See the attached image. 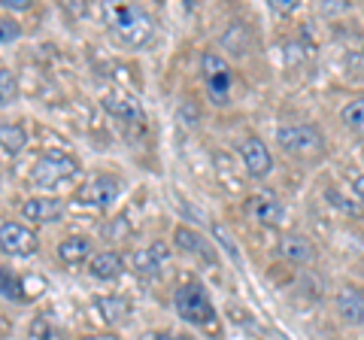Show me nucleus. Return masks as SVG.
I'll use <instances>...</instances> for the list:
<instances>
[{"label": "nucleus", "instance_id": "obj_26", "mask_svg": "<svg viewBox=\"0 0 364 340\" xmlns=\"http://www.w3.org/2000/svg\"><path fill=\"white\" fill-rule=\"evenodd\" d=\"M352 191H355V198L364 203V174H355V176H352Z\"/></svg>", "mask_w": 364, "mask_h": 340}, {"label": "nucleus", "instance_id": "obj_19", "mask_svg": "<svg viewBox=\"0 0 364 340\" xmlns=\"http://www.w3.org/2000/svg\"><path fill=\"white\" fill-rule=\"evenodd\" d=\"M25 143H28V134L21 124H13V122L0 124V146H4V155H18L25 149Z\"/></svg>", "mask_w": 364, "mask_h": 340}, {"label": "nucleus", "instance_id": "obj_20", "mask_svg": "<svg viewBox=\"0 0 364 340\" xmlns=\"http://www.w3.org/2000/svg\"><path fill=\"white\" fill-rule=\"evenodd\" d=\"M343 124L349 131H355V134H364V97H355V100H349V104L343 107Z\"/></svg>", "mask_w": 364, "mask_h": 340}, {"label": "nucleus", "instance_id": "obj_5", "mask_svg": "<svg viewBox=\"0 0 364 340\" xmlns=\"http://www.w3.org/2000/svg\"><path fill=\"white\" fill-rule=\"evenodd\" d=\"M122 195V183L116 176L109 174H97L85 179L82 186L76 191V203H82V207H109L112 201Z\"/></svg>", "mask_w": 364, "mask_h": 340}, {"label": "nucleus", "instance_id": "obj_13", "mask_svg": "<svg viewBox=\"0 0 364 340\" xmlns=\"http://www.w3.org/2000/svg\"><path fill=\"white\" fill-rule=\"evenodd\" d=\"M255 213V219L261 225H267V228H277V225H282V219H286V207L270 195V191H264V195H255L252 198V207H249Z\"/></svg>", "mask_w": 364, "mask_h": 340}, {"label": "nucleus", "instance_id": "obj_23", "mask_svg": "<svg viewBox=\"0 0 364 340\" xmlns=\"http://www.w3.org/2000/svg\"><path fill=\"white\" fill-rule=\"evenodd\" d=\"M16 95H18L16 76H13V70H9V67H4V70H0V104L9 107V104L16 100Z\"/></svg>", "mask_w": 364, "mask_h": 340}, {"label": "nucleus", "instance_id": "obj_10", "mask_svg": "<svg viewBox=\"0 0 364 340\" xmlns=\"http://www.w3.org/2000/svg\"><path fill=\"white\" fill-rule=\"evenodd\" d=\"M21 216L37 225H52L64 216V203L55 198H28L21 203Z\"/></svg>", "mask_w": 364, "mask_h": 340}, {"label": "nucleus", "instance_id": "obj_9", "mask_svg": "<svg viewBox=\"0 0 364 340\" xmlns=\"http://www.w3.org/2000/svg\"><path fill=\"white\" fill-rule=\"evenodd\" d=\"M167 255H170V249L158 240V243L146 246V249H136L134 258H131V267H134L136 277H155V274H161Z\"/></svg>", "mask_w": 364, "mask_h": 340}, {"label": "nucleus", "instance_id": "obj_28", "mask_svg": "<svg viewBox=\"0 0 364 340\" xmlns=\"http://www.w3.org/2000/svg\"><path fill=\"white\" fill-rule=\"evenodd\" d=\"M31 6V0H4V9H16V13H18V9H28Z\"/></svg>", "mask_w": 364, "mask_h": 340}, {"label": "nucleus", "instance_id": "obj_15", "mask_svg": "<svg viewBox=\"0 0 364 340\" xmlns=\"http://www.w3.org/2000/svg\"><path fill=\"white\" fill-rule=\"evenodd\" d=\"M279 253L289 258V262H294V265H310L313 262V243L306 240V237H301V234H286L279 240Z\"/></svg>", "mask_w": 364, "mask_h": 340}, {"label": "nucleus", "instance_id": "obj_3", "mask_svg": "<svg viewBox=\"0 0 364 340\" xmlns=\"http://www.w3.org/2000/svg\"><path fill=\"white\" fill-rule=\"evenodd\" d=\"M76 174H79L76 158L67 155V152H55V149L40 155L31 167V179H33V186H40V188H55V186H61L64 179H70Z\"/></svg>", "mask_w": 364, "mask_h": 340}, {"label": "nucleus", "instance_id": "obj_7", "mask_svg": "<svg viewBox=\"0 0 364 340\" xmlns=\"http://www.w3.org/2000/svg\"><path fill=\"white\" fill-rule=\"evenodd\" d=\"M203 67V79H207V88L213 92L215 104H225L228 88H231V67H228L219 55H203L200 58Z\"/></svg>", "mask_w": 364, "mask_h": 340}, {"label": "nucleus", "instance_id": "obj_18", "mask_svg": "<svg viewBox=\"0 0 364 340\" xmlns=\"http://www.w3.org/2000/svg\"><path fill=\"white\" fill-rule=\"evenodd\" d=\"M58 258L64 265H82L85 258L91 262V243L85 240V237H67V240H61V246H58Z\"/></svg>", "mask_w": 364, "mask_h": 340}, {"label": "nucleus", "instance_id": "obj_12", "mask_svg": "<svg viewBox=\"0 0 364 340\" xmlns=\"http://www.w3.org/2000/svg\"><path fill=\"white\" fill-rule=\"evenodd\" d=\"M88 274L100 280V282H109V280H119L124 274V258L119 253H97L95 258L88 262Z\"/></svg>", "mask_w": 364, "mask_h": 340}, {"label": "nucleus", "instance_id": "obj_4", "mask_svg": "<svg viewBox=\"0 0 364 340\" xmlns=\"http://www.w3.org/2000/svg\"><path fill=\"white\" fill-rule=\"evenodd\" d=\"M277 143L291 155H316L325 146L322 131L316 124H282V128H277Z\"/></svg>", "mask_w": 364, "mask_h": 340}, {"label": "nucleus", "instance_id": "obj_2", "mask_svg": "<svg viewBox=\"0 0 364 340\" xmlns=\"http://www.w3.org/2000/svg\"><path fill=\"white\" fill-rule=\"evenodd\" d=\"M173 307L176 313L186 319L188 325H198V328H207L215 322V307L210 301L207 289L200 282H188V286H179L173 294Z\"/></svg>", "mask_w": 364, "mask_h": 340}, {"label": "nucleus", "instance_id": "obj_17", "mask_svg": "<svg viewBox=\"0 0 364 340\" xmlns=\"http://www.w3.org/2000/svg\"><path fill=\"white\" fill-rule=\"evenodd\" d=\"M97 313H100V319H104L107 325H119L128 319V313H131V304L119 298V294H107V298H97Z\"/></svg>", "mask_w": 364, "mask_h": 340}, {"label": "nucleus", "instance_id": "obj_6", "mask_svg": "<svg viewBox=\"0 0 364 340\" xmlns=\"http://www.w3.org/2000/svg\"><path fill=\"white\" fill-rule=\"evenodd\" d=\"M0 246H4L6 255H16V258H31L40 253L37 234L18 222H9V219L0 222Z\"/></svg>", "mask_w": 364, "mask_h": 340}, {"label": "nucleus", "instance_id": "obj_22", "mask_svg": "<svg viewBox=\"0 0 364 340\" xmlns=\"http://www.w3.org/2000/svg\"><path fill=\"white\" fill-rule=\"evenodd\" d=\"M4 298H6V301H28V294H25V280L13 277V270H4Z\"/></svg>", "mask_w": 364, "mask_h": 340}, {"label": "nucleus", "instance_id": "obj_1", "mask_svg": "<svg viewBox=\"0 0 364 340\" xmlns=\"http://www.w3.org/2000/svg\"><path fill=\"white\" fill-rule=\"evenodd\" d=\"M107 25L112 40L124 49H143L155 33V21L143 6H112Z\"/></svg>", "mask_w": 364, "mask_h": 340}, {"label": "nucleus", "instance_id": "obj_8", "mask_svg": "<svg viewBox=\"0 0 364 340\" xmlns=\"http://www.w3.org/2000/svg\"><path fill=\"white\" fill-rule=\"evenodd\" d=\"M240 158H243L246 170H249V174H252L255 179H264L270 170H273V158H270V152H267V146L261 143L258 137H249V140L240 143Z\"/></svg>", "mask_w": 364, "mask_h": 340}, {"label": "nucleus", "instance_id": "obj_11", "mask_svg": "<svg viewBox=\"0 0 364 340\" xmlns=\"http://www.w3.org/2000/svg\"><path fill=\"white\" fill-rule=\"evenodd\" d=\"M173 243L182 249V253L195 255V258H200V262H207V265H215V249H213V243L203 240L198 231L186 228V225H179V228L173 231Z\"/></svg>", "mask_w": 364, "mask_h": 340}, {"label": "nucleus", "instance_id": "obj_14", "mask_svg": "<svg viewBox=\"0 0 364 340\" xmlns=\"http://www.w3.org/2000/svg\"><path fill=\"white\" fill-rule=\"evenodd\" d=\"M337 313L340 319L349 325H361L364 322V292L361 289H343L337 294Z\"/></svg>", "mask_w": 364, "mask_h": 340}, {"label": "nucleus", "instance_id": "obj_27", "mask_svg": "<svg viewBox=\"0 0 364 340\" xmlns=\"http://www.w3.org/2000/svg\"><path fill=\"white\" fill-rule=\"evenodd\" d=\"M298 6V0H270V9H282V13H291Z\"/></svg>", "mask_w": 364, "mask_h": 340}, {"label": "nucleus", "instance_id": "obj_24", "mask_svg": "<svg viewBox=\"0 0 364 340\" xmlns=\"http://www.w3.org/2000/svg\"><path fill=\"white\" fill-rule=\"evenodd\" d=\"M18 37H21V25H18V21H13L9 16L0 18V43L9 46V43H16Z\"/></svg>", "mask_w": 364, "mask_h": 340}, {"label": "nucleus", "instance_id": "obj_16", "mask_svg": "<svg viewBox=\"0 0 364 340\" xmlns=\"http://www.w3.org/2000/svg\"><path fill=\"white\" fill-rule=\"evenodd\" d=\"M104 110L109 116H119V119H140V104H136L134 95H122V92H109L104 100Z\"/></svg>", "mask_w": 364, "mask_h": 340}, {"label": "nucleus", "instance_id": "obj_29", "mask_svg": "<svg viewBox=\"0 0 364 340\" xmlns=\"http://www.w3.org/2000/svg\"><path fill=\"white\" fill-rule=\"evenodd\" d=\"M143 340H179V337H173V334H167V331H161V334H146Z\"/></svg>", "mask_w": 364, "mask_h": 340}, {"label": "nucleus", "instance_id": "obj_21", "mask_svg": "<svg viewBox=\"0 0 364 340\" xmlns=\"http://www.w3.org/2000/svg\"><path fill=\"white\" fill-rule=\"evenodd\" d=\"M213 240L219 243L225 253H228V258H231L234 265H240V249H237V243H234V237L228 234V228L222 222H213Z\"/></svg>", "mask_w": 364, "mask_h": 340}, {"label": "nucleus", "instance_id": "obj_30", "mask_svg": "<svg viewBox=\"0 0 364 340\" xmlns=\"http://www.w3.org/2000/svg\"><path fill=\"white\" fill-rule=\"evenodd\" d=\"M88 340H119V337H112V334H95V337H88Z\"/></svg>", "mask_w": 364, "mask_h": 340}, {"label": "nucleus", "instance_id": "obj_25", "mask_svg": "<svg viewBox=\"0 0 364 340\" xmlns=\"http://www.w3.org/2000/svg\"><path fill=\"white\" fill-rule=\"evenodd\" d=\"M325 198L328 201H331L334 203V207H340V210H343V213H349V216H358V203L355 201H346L343 195H340V191L337 188H328L325 191Z\"/></svg>", "mask_w": 364, "mask_h": 340}]
</instances>
